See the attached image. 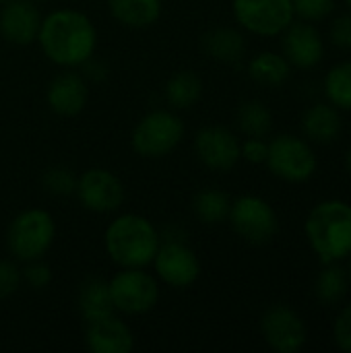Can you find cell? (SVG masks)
<instances>
[{
  "label": "cell",
  "instance_id": "cell-25",
  "mask_svg": "<svg viewBox=\"0 0 351 353\" xmlns=\"http://www.w3.org/2000/svg\"><path fill=\"white\" fill-rule=\"evenodd\" d=\"M350 288L348 271L339 267V263H327L314 281V296L323 306L339 304Z\"/></svg>",
  "mask_w": 351,
  "mask_h": 353
},
{
  "label": "cell",
  "instance_id": "cell-12",
  "mask_svg": "<svg viewBox=\"0 0 351 353\" xmlns=\"http://www.w3.org/2000/svg\"><path fill=\"white\" fill-rule=\"evenodd\" d=\"M261 335L265 343L277 353L300 352L308 339L302 316L285 304H275L265 310L261 316Z\"/></svg>",
  "mask_w": 351,
  "mask_h": 353
},
{
  "label": "cell",
  "instance_id": "cell-29",
  "mask_svg": "<svg viewBox=\"0 0 351 353\" xmlns=\"http://www.w3.org/2000/svg\"><path fill=\"white\" fill-rule=\"evenodd\" d=\"M292 4H294V14L300 21H308V23L327 19L335 8V0H292Z\"/></svg>",
  "mask_w": 351,
  "mask_h": 353
},
{
  "label": "cell",
  "instance_id": "cell-23",
  "mask_svg": "<svg viewBox=\"0 0 351 353\" xmlns=\"http://www.w3.org/2000/svg\"><path fill=\"white\" fill-rule=\"evenodd\" d=\"M292 72V64L283 54L277 52H261L250 58L248 74L254 83L265 87H281Z\"/></svg>",
  "mask_w": 351,
  "mask_h": 353
},
{
  "label": "cell",
  "instance_id": "cell-28",
  "mask_svg": "<svg viewBox=\"0 0 351 353\" xmlns=\"http://www.w3.org/2000/svg\"><path fill=\"white\" fill-rule=\"evenodd\" d=\"M41 186L52 196H70L77 188V176L66 165H52L43 172Z\"/></svg>",
  "mask_w": 351,
  "mask_h": 353
},
{
  "label": "cell",
  "instance_id": "cell-17",
  "mask_svg": "<svg viewBox=\"0 0 351 353\" xmlns=\"http://www.w3.org/2000/svg\"><path fill=\"white\" fill-rule=\"evenodd\" d=\"M85 345L91 353H130L134 350V333L114 312L85 323Z\"/></svg>",
  "mask_w": 351,
  "mask_h": 353
},
{
  "label": "cell",
  "instance_id": "cell-5",
  "mask_svg": "<svg viewBox=\"0 0 351 353\" xmlns=\"http://www.w3.org/2000/svg\"><path fill=\"white\" fill-rule=\"evenodd\" d=\"M184 120L172 110H153L132 128L130 147L143 159L168 157L184 139Z\"/></svg>",
  "mask_w": 351,
  "mask_h": 353
},
{
  "label": "cell",
  "instance_id": "cell-30",
  "mask_svg": "<svg viewBox=\"0 0 351 353\" xmlns=\"http://www.w3.org/2000/svg\"><path fill=\"white\" fill-rule=\"evenodd\" d=\"M23 275V283H27L33 290H46L52 283V269L48 263H43V259H35L25 263V267L21 269Z\"/></svg>",
  "mask_w": 351,
  "mask_h": 353
},
{
  "label": "cell",
  "instance_id": "cell-39",
  "mask_svg": "<svg viewBox=\"0 0 351 353\" xmlns=\"http://www.w3.org/2000/svg\"><path fill=\"white\" fill-rule=\"evenodd\" d=\"M33 2H39V0H33Z\"/></svg>",
  "mask_w": 351,
  "mask_h": 353
},
{
  "label": "cell",
  "instance_id": "cell-18",
  "mask_svg": "<svg viewBox=\"0 0 351 353\" xmlns=\"http://www.w3.org/2000/svg\"><path fill=\"white\" fill-rule=\"evenodd\" d=\"M203 52L221 64H238L246 54V37L236 27H213L201 37Z\"/></svg>",
  "mask_w": 351,
  "mask_h": 353
},
{
  "label": "cell",
  "instance_id": "cell-31",
  "mask_svg": "<svg viewBox=\"0 0 351 353\" xmlns=\"http://www.w3.org/2000/svg\"><path fill=\"white\" fill-rule=\"evenodd\" d=\"M21 285H23V275L17 263L8 259H0V302L14 296Z\"/></svg>",
  "mask_w": 351,
  "mask_h": 353
},
{
  "label": "cell",
  "instance_id": "cell-38",
  "mask_svg": "<svg viewBox=\"0 0 351 353\" xmlns=\"http://www.w3.org/2000/svg\"><path fill=\"white\" fill-rule=\"evenodd\" d=\"M345 2H348V6H350V8H351V0H345Z\"/></svg>",
  "mask_w": 351,
  "mask_h": 353
},
{
  "label": "cell",
  "instance_id": "cell-14",
  "mask_svg": "<svg viewBox=\"0 0 351 353\" xmlns=\"http://www.w3.org/2000/svg\"><path fill=\"white\" fill-rule=\"evenodd\" d=\"M281 50L285 60L296 68H314L325 56V41L319 29L308 21H292L281 33Z\"/></svg>",
  "mask_w": 351,
  "mask_h": 353
},
{
  "label": "cell",
  "instance_id": "cell-33",
  "mask_svg": "<svg viewBox=\"0 0 351 353\" xmlns=\"http://www.w3.org/2000/svg\"><path fill=\"white\" fill-rule=\"evenodd\" d=\"M333 339L341 352L351 353V304L337 314L333 325Z\"/></svg>",
  "mask_w": 351,
  "mask_h": 353
},
{
  "label": "cell",
  "instance_id": "cell-37",
  "mask_svg": "<svg viewBox=\"0 0 351 353\" xmlns=\"http://www.w3.org/2000/svg\"><path fill=\"white\" fill-rule=\"evenodd\" d=\"M6 2H10V0H0V6H2V4H6Z\"/></svg>",
  "mask_w": 351,
  "mask_h": 353
},
{
  "label": "cell",
  "instance_id": "cell-11",
  "mask_svg": "<svg viewBox=\"0 0 351 353\" xmlns=\"http://www.w3.org/2000/svg\"><path fill=\"white\" fill-rule=\"evenodd\" d=\"M155 277L174 290H186L201 277L199 254L182 240L161 242L153 259Z\"/></svg>",
  "mask_w": 351,
  "mask_h": 353
},
{
  "label": "cell",
  "instance_id": "cell-26",
  "mask_svg": "<svg viewBox=\"0 0 351 353\" xmlns=\"http://www.w3.org/2000/svg\"><path fill=\"white\" fill-rule=\"evenodd\" d=\"M236 122H238V128L246 137L265 139L273 128V114L263 101L248 99V101L240 103V108L236 112Z\"/></svg>",
  "mask_w": 351,
  "mask_h": 353
},
{
  "label": "cell",
  "instance_id": "cell-35",
  "mask_svg": "<svg viewBox=\"0 0 351 353\" xmlns=\"http://www.w3.org/2000/svg\"><path fill=\"white\" fill-rule=\"evenodd\" d=\"M345 170L350 172L351 176V147L348 149V153H345Z\"/></svg>",
  "mask_w": 351,
  "mask_h": 353
},
{
  "label": "cell",
  "instance_id": "cell-19",
  "mask_svg": "<svg viewBox=\"0 0 351 353\" xmlns=\"http://www.w3.org/2000/svg\"><path fill=\"white\" fill-rule=\"evenodd\" d=\"M302 132L310 143L329 145L341 134V114L333 103H312L302 114Z\"/></svg>",
  "mask_w": 351,
  "mask_h": 353
},
{
  "label": "cell",
  "instance_id": "cell-10",
  "mask_svg": "<svg viewBox=\"0 0 351 353\" xmlns=\"http://www.w3.org/2000/svg\"><path fill=\"white\" fill-rule=\"evenodd\" d=\"M74 196L83 209L97 215H110L124 205L126 192L122 180L114 172L106 168H89L77 176Z\"/></svg>",
  "mask_w": 351,
  "mask_h": 353
},
{
  "label": "cell",
  "instance_id": "cell-32",
  "mask_svg": "<svg viewBox=\"0 0 351 353\" xmlns=\"http://www.w3.org/2000/svg\"><path fill=\"white\" fill-rule=\"evenodd\" d=\"M267 153H269V143L261 137H246L240 143V159L261 165L267 161Z\"/></svg>",
  "mask_w": 351,
  "mask_h": 353
},
{
  "label": "cell",
  "instance_id": "cell-21",
  "mask_svg": "<svg viewBox=\"0 0 351 353\" xmlns=\"http://www.w3.org/2000/svg\"><path fill=\"white\" fill-rule=\"evenodd\" d=\"M77 310L85 323L114 314V304L110 296V285L101 277H87L77 294Z\"/></svg>",
  "mask_w": 351,
  "mask_h": 353
},
{
  "label": "cell",
  "instance_id": "cell-9",
  "mask_svg": "<svg viewBox=\"0 0 351 353\" xmlns=\"http://www.w3.org/2000/svg\"><path fill=\"white\" fill-rule=\"evenodd\" d=\"M236 23L259 37L281 35L296 19L292 0H232Z\"/></svg>",
  "mask_w": 351,
  "mask_h": 353
},
{
  "label": "cell",
  "instance_id": "cell-24",
  "mask_svg": "<svg viewBox=\"0 0 351 353\" xmlns=\"http://www.w3.org/2000/svg\"><path fill=\"white\" fill-rule=\"evenodd\" d=\"M192 215L203 225H219L228 221L232 199L219 188H203L192 196Z\"/></svg>",
  "mask_w": 351,
  "mask_h": 353
},
{
  "label": "cell",
  "instance_id": "cell-34",
  "mask_svg": "<svg viewBox=\"0 0 351 353\" xmlns=\"http://www.w3.org/2000/svg\"><path fill=\"white\" fill-rule=\"evenodd\" d=\"M329 37L333 46L341 50H351V14H341L331 23Z\"/></svg>",
  "mask_w": 351,
  "mask_h": 353
},
{
  "label": "cell",
  "instance_id": "cell-2",
  "mask_svg": "<svg viewBox=\"0 0 351 353\" xmlns=\"http://www.w3.org/2000/svg\"><path fill=\"white\" fill-rule=\"evenodd\" d=\"M161 244L151 219L139 213H122L110 221L103 234V248L120 269H147Z\"/></svg>",
  "mask_w": 351,
  "mask_h": 353
},
{
  "label": "cell",
  "instance_id": "cell-6",
  "mask_svg": "<svg viewBox=\"0 0 351 353\" xmlns=\"http://www.w3.org/2000/svg\"><path fill=\"white\" fill-rule=\"evenodd\" d=\"M265 163L275 178L290 184L310 180L319 168L317 153L310 143L296 134H277L271 139Z\"/></svg>",
  "mask_w": 351,
  "mask_h": 353
},
{
  "label": "cell",
  "instance_id": "cell-20",
  "mask_svg": "<svg viewBox=\"0 0 351 353\" xmlns=\"http://www.w3.org/2000/svg\"><path fill=\"white\" fill-rule=\"evenodd\" d=\"M106 4L114 21L128 29L153 27L163 10L161 0H106Z\"/></svg>",
  "mask_w": 351,
  "mask_h": 353
},
{
  "label": "cell",
  "instance_id": "cell-8",
  "mask_svg": "<svg viewBox=\"0 0 351 353\" xmlns=\"http://www.w3.org/2000/svg\"><path fill=\"white\" fill-rule=\"evenodd\" d=\"M228 221L232 230L248 244H269L279 232V217L269 201L257 194H242L232 201Z\"/></svg>",
  "mask_w": 351,
  "mask_h": 353
},
{
  "label": "cell",
  "instance_id": "cell-3",
  "mask_svg": "<svg viewBox=\"0 0 351 353\" xmlns=\"http://www.w3.org/2000/svg\"><path fill=\"white\" fill-rule=\"evenodd\" d=\"M312 252L327 263H341L351 256V205L341 199L319 203L304 223Z\"/></svg>",
  "mask_w": 351,
  "mask_h": 353
},
{
  "label": "cell",
  "instance_id": "cell-27",
  "mask_svg": "<svg viewBox=\"0 0 351 353\" xmlns=\"http://www.w3.org/2000/svg\"><path fill=\"white\" fill-rule=\"evenodd\" d=\"M325 95L341 112H351V60L329 68L325 77Z\"/></svg>",
  "mask_w": 351,
  "mask_h": 353
},
{
  "label": "cell",
  "instance_id": "cell-7",
  "mask_svg": "<svg viewBox=\"0 0 351 353\" xmlns=\"http://www.w3.org/2000/svg\"><path fill=\"white\" fill-rule=\"evenodd\" d=\"M108 285L114 310L124 316L147 314L159 302V281L145 269H120Z\"/></svg>",
  "mask_w": 351,
  "mask_h": 353
},
{
  "label": "cell",
  "instance_id": "cell-15",
  "mask_svg": "<svg viewBox=\"0 0 351 353\" xmlns=\"http://www.w3.org/2000/svg\"><path fill=\"white\" fill-rule=\"evenodd\" d=\"M41 14L33 0H10L0 6V35L6 43L27 48L37 41Z\"/></svg>",
  "mask_w": 351,
  "mask_h": 353
},
{
  "label": "cell",
  "instance_id": "cell-22",
  "mask_svg": "<svg viewBox=\"0 0 351 353\" xmlns=\"http://www.w3.org/2000/svg\"><path fill=\"white\" fill-rule=\"evenodd\" d=\"M163 95L174 110H190L203 97V79L194 70H178L168 79Z\"/></svg>",
  "mask_w": 351,
  "mask_h": 353
},
{
  "label": "cell",
  "instance_id": "cell-16",
  "mask_svg": "<svg viewBox=\"0 0 351 353\" xmlns=\"http://www.w3.org/2000/svg\"><path fill=\"white\" fill-rule=\"evenodd\" d=\"M89 101V85L85 74H79L70 68L56 74L46 87L48 108L62 118L79 116Z\"/></svg>",
  "mask_w": 351,
  "mask_h": 353
},
{
  "label": "cell",
  "instance_id": "cell-1",
  "mask_svg": "<svg viewBox=\"0 0 351 353\" xmlns=\"http://www.w3.org/2000/svg\"><path fill=\"white\" fill-rule=\"evenodd\" d=\"M37 43L43 56L60 68H79L93 58L97 29L77 8H56L41 17Z\"/></svg>",
  "mask_w": 351,
  "mask_h": 353
},
{
  "label": "cell",
  "instance_id": "cell-13",
  "mask_svg": "<svg viewBox=\"0 0 351 353\" xmlns=\"http://www.w3.org/2000/svg\"><path fill=\"white\" fill-rule=\"evenodd\" d=\"M194 155L211 172H230L240 161V139L225 126H205L194 134Z\"/></svg>",
  "mask_w": 351,
  "mask_h": 353
},
{
  "label": "cell",
  "instance_id": "cell-4",
  "mask_svg": "<svg viewBox=\"0 0 351 353\" xmlns=\"http://www.w3.org/2000/svg\"><path fill=\"white\" fill-rule=\"evenodd\" d=\"M56 240V221L46 209H25L8 225L6 248L19 263L43 259Z\"/></svg>",
  "mask_w": 351,
  "mask_h": 353
},
{
  "label": "cell",
  "instance_id": "cell-36",
  "mask_svg": "<svg viewBox=\"0 0 351 353\" xmlns=\"http://www.w3.org/2000/svg\"><path fill=\"white\" fill-rule=\"evenodd\" d=\"M351 259V256H350ZM348 277H350V283H351V261H350V269H348Z\"/></svg>",
  "mask_w": 351,
  "mask_h": 353
}]
</instances>
